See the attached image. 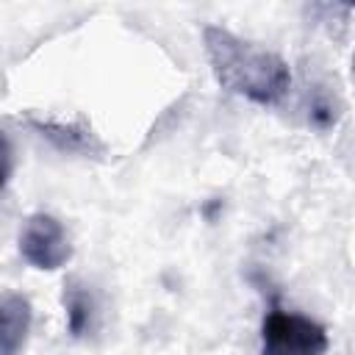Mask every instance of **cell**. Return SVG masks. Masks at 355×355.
I'll list each match as a JSON object with an SVG mask.
<instances>
[{
	"mask_svg": "<svg viewBox=\"0 0 355 355\" xmlns=\"http://www.w3.org/2000/svg\"><path fill=\"white\" fill-rule=\"evenodd\" d=\"M202 44L222 89L258 105H277L288 94L291 69L277 53L219 25L202 28Z\"/></svg>",
	"mask_w": 355,
	"mask_h": 355,
	"instance_id": "obj_1",
	"label": "cell"
},
{
	"mask_svg": "<svg viewBox=\"0 0 355 355\" xmlns=\"http://www.w3.org/2000/svg\"><path fill=\"white\" fill-rule=\"evenodd\" d=\"M327 347L324 327L302 313L272 308L263 316L258 355H324Z\"/></svg>",
	"mask_w": 355,
	"mask_h": 355,
	"instance_id": "obj_2",
	"label": "cell"
},
{
	"mask_svg": "<svg viewBox=\"0 0 355 355\" xmlns=\"http://www.w3.org/2000/svg\"><path fill=\"white\" fill-rule=\"evenodd\" d=\"M19 255L42 272H55L72 258V244L64 225L50 214H33L19 230Z\"/></svg>",
	"mask_w": 355,
	"mask_h": 355,
	"instance_id": "obj_3",
	"label": "cell"
},
{
	"mask_svg": "<svg viewBox=\"0 0 355 355\" xmlns=\"http://www.w3.org/2000/svg\"><path fill=\"white\" fill-rule=\"evenodd\" d=\"M33 311L25 294L3 291L0 294V355H17L31 333Z\"/></svg>",
	"mask_w": 355,
	"mask_h": 355,
	"instance_id": "obj_4",
	"label": "cell"
},
{
	"mask_svg": "<svg viewBox=\"0 0 355 355\" xmlns=\"http://www.w3.org/2000/svg\"><path fill=\"white\" fill-rule=\"evenodd\" d=\"M31 125L50 139L58 150L67 153H78V155H92V153H103V144L94 139V133L83 125L75 122H53V119H31Z\"/></svg>",
	"mask_w": 355,
	"mask_h": 355,
	"instance_id": "obj_5",
	"label": "cell"
},
{
	"mask_svg": "<svg viewBox=\"0 0 355 355\" xmlns=\"http://www.w3.org/2000/svg\"><path fill=\"white\" fill-rule=\"evenodd\" d=\"M64 308H67L69 333L86 336V330H92V319H94V302H92V294L86 291V286L69 283L64 291Z\"/></svg>",
	"mask_w": 355,
	"mask_h": 355,
	"instance_id": "obj_6",
	"label": "cell"
},
{
	"mask_svg": "<svg viewBox=\"0 0 355 355\" xmlns=\"http://www.w3.org/2000/svg\"><path fill=\"white\" fill-rule=\"evenodd\" d=\"M11 166H14V155H11V144L6 139V133L0 130V191L6 189L8 183V175H11Z\"/></svg>",
	"mask_w": 355,
	"mask_h": 355,
	"instance_id": "obj_7",
	"label": "cell"
}]
</instances>
